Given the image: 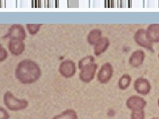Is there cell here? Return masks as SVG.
Returning a JSON list of instances; mask_svg holds the SVG:
<instances>
[{"instance_id":"obj_1","label":"cell","mask_w":159,"mask_h":119,"mask_svg":"<svg viewBox=\"0 0 159 119\" xmlns=\"http://www.w3.org/2000/svg\"><path fill=\"white\" fill-rule=\"evenodd\" d=\"M41 76V68L37 62L31 60L21 61L16 69V78L23 84H31L36 82Z\"/></svg>"},{"instance_id":"obj_2","label":"cell","mask_w":159,"mask_h":119,"mask_svg":"<svg viewBox=\"0 0 159 119\" xmlns=\"http://www.w3.org/2000/svg\"><path fill=\"white\" fill-rule=\"evenodd\" d=\"M4 105L11 111H19L25 109L29 106V102L25 99L16 98L13 94L7 91L3 95Z\"/></svg>"},{"instance_id":"obj_3","label":"cell","mask_w":159,"mask_h":119,"mask_svg":"<svg viewBox=\"0 0 159 119\" xmlns=\"http://www.w3.org/2000/svg\"><path fill=\"white\" fill-rule=\"evenodd\" d=\"M134 40L139 46L145 48L147 51L155 52L152 43L148 41L147 37L146 30L144 29H139L134 34Z\"/></svg>"},{"instance_id":"obj_4","label":"cell","mask_w":159,"mask_h":119,"mask_svg":"<svg viewBox=\"0 0 159 119\" xmlns=\"http://www.w3.org/2000/svg\"><path fill=\"white\" fill-rule=\"evenodd\" d=\"M113 75V68L109 62L103 64L97 74L98 81L102 84L107 83Z\"/></svg>"},{"instance_id":"obj_5","label":"cell","mask_w":159,"mask_h":119,"mask_svg":"<svg viewBox=\"0 0 159 119\" xmlns=\"http://www.w3.org/2000/svg\"><path fill=\"white\" fill-rule=\"evenodd\" d=\"M58 71L61 75L65 78H70L75 75L76 72V64L70 60H66L60 64Z\"/></svg>"},{"instance_id":"obj_6","label":"cell","mask_w":159,"mask_h":119,"mask_svg":"<svg viewBox=\"0 0 159 119\" xmlns=\"http://www.w3.org/2000/svg\"><path fill=\"white\" fill-rule=\"evenodd\" d=\"M27 34L25 29L23 26L19 24H14L9 27L8 32L6 34V38L9 39H16L19 41H25Z\"/></svg>"},{"instance_id":"obj_7","label":"cell","mask_w":159,"mask_h":119,"mask_svg":"<svg viewBox=\"0 0 159 119\" xmlns=\"http://www.w3.org/2000/svg\"><path fill=\"white\" fill-rule=\"evenodd\" d=\"M98 64L93 63L84 67L81 69L79 74V78L84 83H89L95 77L98 69Z\"/></svg>"},{"instance_id":"obj_8","label":"cell","mask_w":159,"mask_h":119,"mask_svg":"<svg viewBox=\"0 0 159 119\" xmlns=\"http://www.w3.org/2000/svg\"><path fill=\"white\" fill-rule=\"evenodd\" d=\"M147 104V103L145 99L138 95L129 97L126 101V106L131 111L144 110Z\"/></svg>"},{"instance_id":"obj_9","label":"cell","mask_w":159,"mask_h":119,"mask_svg":"<svg viewBox=\"0 0 159 119\" xmlns=\"http://www.w3.org/2000/svg\"><path fill=\"white\" fill-rule=\"evenodd\" d=\"M134 89L141 95H147L151 90V84L147 79L139 77L134 82Z\"/></svg>"},{"instance_id":"obj_10","label":"cell","mask_w":159,"mask_h":119,"mask_svg":"<svg viewBox=\"0 0 159 119\" xmlns=\"http://www.w3.org/2000/svg\"><path fill=\"white\" fill-rule=\"evenodd\" d=\"M8 48L9 52L14 56H20L23 53L25 49V44L24 42L19 40L9 39L8 42Z\"/></svg>"},{"instance_id":"obj_11","label":"cell","mask_w":159,"mask_h":119,"mask_svg":"<svg viewBox=\"0 0 159 119\" xmlns=\"http://www.w3.org/2000/svg\"><path fill=\"white\" fill-rule=\"evenodd\" d=\"M145 58V52L142 50H137V51H135L131 54L129 59V62L132 67L139 68L143 64Z\"/></svg>"},{"instance_id":"obj_12","label":"cell","mask_w":159,"mask_h":119,"mask_svg":"<svg viewBox=\"0 0 159 119\" xmlns=\"http://www.w3.org/2000/svg\"><path fill=\"white\" fill-rule=\"evenodd\" d=\"M147 37L152 43L159 42V24H151L147 30Z\"/></svg>"},{"instance_id":"obj_13","label":"cell","mask_w":159,"mask_h":119,"mask_svg":"<svg viewBox=\"0 0 159 119\" xmlns=\"http://www.w3.org/2000/svg\"><path fill=\"white\" fill-rule=\"evenodd\" d=\"M109 45H110V41L107 37H102L97 44L94 46L93 52L96 56H100L101 54L106 52L108 49Z\"/></svg>"},{"instance_id":"obj_14","label":"cell","mask_w":159,"mask_h":119,"mask_svg":"<svg viewBox=\"0 0 159 119\" xmlns=\"http://www.w3.org/2000/svg\"><path fill=\"white\" fill-rule=\"evenodd\" d=\"M102 38V32L101 30L99 29H94L88 33L87 36V41L90 45L95 46Z\"/></svg>"},{"instance_id":"obj_15","label":"cell","mask_w":159,"mask_h":119,"mask_svg":"<svg viewBox=\"0 0 159 119\" xmlns=\"http://www.w3.org/2000/svg\"><path fill=\"white\" fill-rule=\"evenodd\" d=\"M52 119H78V115L74 109H66L54 116Z\"/></svg>"},{"instance_id":"obj_16","label":"cell","mask_w":159,"mask_h":119,"mask_svg":"<svg viewBox=\"0 0 159 119\" xmlns=\"http://www.w3.org/2000/svg\"><path fill=\"white\" fill-rule=\"evenodd\" d=\"M132 81V77L129 74H123L119 78L118 82V87L121 90H126L130 86Z\"/></svg>"},{"instance_id":"obj_17","label":"cell","mask_w":159,"mask_h":119,"mask_svg":"<svg viewBox=\"0 0 159 119\" xmlns=\"http://www.w3.org/2000/svg\"><path fill=\"white\" fill-rule=\"evenodd\" d=\"M94 62H95V58L93 56H87L86 57H84L78 62V68L82 69L84 67L89 65V64L94 63Z\"/></svg>"},{"instance_id":"obj_18","label":"cell","mask_w":159,"mask_h":119,"mask_svg":"<svg viewBox=\"0 0 159 119\" xmlns=\"http://www.w3.org/2000/svg\"><path fill=\"white\" fill-rule=\"evenodd\" d=\"M41 25L42 24H27L26 27L29 34L34 36L38 33Z\"/></svg>"},{"instance_id":"obj_19","label":"cell","mask_w":159,"mask_h":119,"mask_svg":"<svg viewBox=\"0 0 159 119\" xmlns=\"http://www.w3.org/2000/svg\"><path fill=\"white\" fill-rule=\"evenodd\" d=\"M145 114L144 110L132 111L131 113V119H145Z\"/></svg>"},{"instance_id":"obj_20","label":"cell","mask_w":159,"mask_h":119,"mask_svg":"<svg viewBox=\"0 0 159 119\" xmlns=\"http://www.w3.org/2000/svg\"><path fill=\"white\" fill-rule=\"evenodd\" d=\"M10 115L7 110L0 107V119H9Z\"/></svg>"},{"instance_id":"obj_21","label":"cell","mask_w":159,"mask_h":119,"mask_svg":"<svg viewBox=\"0 0 159 119\" xmlns=\"http://www.w3.org/2000/svg\"><path fill=\"white\" fill-rule=\"evenodd\" d=\"M8 57V53L6 48H3V51L0 52V62H2L6 60Z\"/></svg>"},{"instance_id":"obj_22","label":"cell","mask_w":159,"mask_h":119,"mask_svg":"<svg viewBox=\"0 0 159 119\" xmlns=\"http://www.w3.org/2000/svg\"><path fill=\"white\" fill-rule=\"evenodd\" d=\"M4 48L2 46V44L0 43V52H1L2 51H3V49Z\"/></svg>"},{"instance_id":"obj_23","label":"cell","mask_w":159,"mask_h":119,"mask_svg":"<svg viewBox=\"0 0 159 119\" xmlns=\"http://www.w3.org/2000/svg\"><path fill=\"white\" fill-rule=\"evenodd\" d=\"M158 107H159V99H158Z\"/></svg>"},{"instance_id":"obj_24","label":"cell","mask_w":159,"mask_h":119,"mask_svg":"<svg viewBox=\"0 0 159 119\" xmlns=\"http://www.w3.org/2000/svg\"><path fill=\"white\" fill-rule=\"evenodd\" d=\"M151 119H159V118H151Z\"/></svg>"},{"instance_id":"obj_25","label":"cell","mask_w":159,"mask_h":119,"mask_svg":"<svg viewBox=\"0 0 159 119\" xmlns=\"http://www.w3.org/2000/svg\"><path fill=\"white\" fill-rule=\"evenodd\" d=\"M158 58H159V54H158Z\"/></svg>"}]
</instances>
